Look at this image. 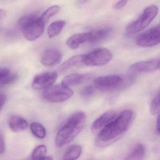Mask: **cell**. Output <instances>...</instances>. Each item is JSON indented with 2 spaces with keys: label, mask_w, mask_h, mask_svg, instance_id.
I'll return each instance as SVG.
<instances>
[{
  "label": "cell",
  "mask_w": 160,
  "mask_h": 160,
  "mask_svg": "<svg viewBox=\"0 0 160 160\" xmlns=\"http://www.w3.org/2000/svg\"><path fill=\"white\" fill-rule=\"evenodd\" d=\"M66 25L63 20H58L51 23L47 29V34L49 38H54L61 33Z\"/></svg>",
  "instance_id": "obj_19"
},
{
  "label": "cell",
  "mask_w": 160,
  "mask_h": 160,
  "mask_svg": "<svg viewBox=\"0 0 160 160\" xmlns=\"http://www.w3.org/2000/svg\"><path fill=\"white\" fill-rule=\"evenodd\" d=\"M124 83L123 78L118 75L103 76L94 79V86L102 91H111L119 88Z\"/></svg>",
  "instance_id": "obj_7"
},
{
  "label": "cell",
  "mask_w": 160,
  "mask_h": 160,
  "mask_svg": "<svg viewBox=\"0 0 160 160\" xmlns=\"http://www.w3.org/2000/svg\"><path fill=\"white\" fill-rule=\"evenodd\" d=\"M58 77L56 72H47L37 75L33 78L32 86L34 89H46L54 84Z\"/></svg>",
  "instance_id": "obj_10"
},
{
  "label": "cell",
  "mask_w": 160,
  "mask_h": 160,
  "mask_svg": "<svg viewBox=\"0 0 160 160\" xmlns=\"http://www.w3.org/2000/svg\"><path fill=\"white\" fill-rule=\"evenodd\" d=\"M127 0H120L114 4L113 8L116 10H121L127 4Z\"/></svg>",
  "instance_id": "obj_27"
},
{
  "label": "cell",
  "mask_w": 160,
  "mask_h": 160,
  "mask_svg": "<svg viewBox=\"0 0 160 160\" xmlns=\"http://www.w3.org/2000/svg\"><path fill=\"white\" fill-rule=\"evenodd\" d=\"M145 148L143 145L138 143L135 145L128 153L125 160H142L145 155Z\"/></svg>",
  "instance_id": "obj_18"
},
{
  "label": "cell",
  "mask_w": 160,
  "mask_h": 160,
  "mask_svg": "<svg viewBox=\"0 0 160 160\" xmlns=\"http://www.w3.org/2000/svg\"><path fill=\"white\" fill-rule=\"evenodd\" d=\"M30 129L33 135L39 138H44L46 135V130L41 123L33 122L31 124Z\"/></svg>",
  "instance_id": "obj_21"
},
{
  "label": "cell",
  "mask_w": 160,
  "mask_h": 160,
  "mask_svg": "<svg viewBox=\"0 0 160 160\" xmlns=\"http://www.w3.org/2000/svg\"><path fill=\"white\" fill-rule=\"evenodd\" d=\"M18 78V76L17 74L11 73L4 78L0 79V85L1 86H4L13 84Z\"/></svg>",
  "instance_id": "obj_25"
},
{
  "label": "cell",
  "mask_w": 160,
  "mask_h": 160,
  "mask_svg": "<svg viewBox=\"0 0 160 160\" xmlns=\"http://www.w3.org/2000/svg\"><path fill=\"white\" fill-rule=\"evenodd\" d=\"M158 7L152 5L147 7L135 21L129 24L126 29L129 34H135L144 30L156 17L158 13Z\"/></svg>",
  "instance_id": "obj_4"
},
{
  "label": "cell",
  "mask_w": 160,
  "mask_h": 160,
  "mask_svg": "<svg viewBox=\"0 0 160 160\" xmlns=\"http://www.w3.org/2000/svg\"><path fill=\"white\" fill-rule=\"evenodd\" d=\"M82 148L79 145H73L65 152L62 156L65 160H74L78 159L82 153Z\"/></svg>",
  "instance_id": "obj_20"
},
{
  "label": "cell",
  "mask_w": 160,
  "mask_h": 160,
  "mask_svg": "<svg viewBox=\"0 0 160 160\" xmlns=\"http://www.w3.org/2000/svg\"><path fill=\"white\" fill-rule=\"evenodd\" d=\"M95 86L88 85L84 87L80 92V94L82 97L85 98H89L92 96L95 90Z\"/></svg>",
  "instance_id": "obj_26"
},
{
  "label": "cell",
  "mask_w": 160,
  "mask_h": 160,
  "mask_svg": "<svg viewBox=\"0 0 160 160\" xmlns=\"http://www.w3.org/2000/svg\"><path fill=\"white\" fill-rule=\"evenodd\" d=\"M9 125L12 131L14 132H20L25 131L28 128V123L22 117L13 116L9 119Z\"/></svg>",
  "instance_id": "obj_16"
},
{
  "label": "cell",
  "mask_w": 160,
  "mask_h": 160,
  "mask_svg": "<svg viewBox=\"0 0 160 160\" xmlns=\"http://www.w3.org/2000/svg\"><path fill=\"white\" fill-rule=\"evenodd\" d=\"M159 69V59L139 62L132 64L128 70L129 75L140 73H148Z\"/></svg>",
  "instance_id": "obj_9"
},
{
  "label": "cell",
  "mask_w": 160,
  "mask_h": 160,
  "mask_svg": "<svg viewBox=\"0 0 160 160\" xmlns=\"http://www.w3.org/2000/svg\"><path fill=\"white\" fill-rule=\"evenodd\" d=\"M156 130L158 133H160V114H159L157 118V122H156Z\"/></svg>",
  "instance_id": "obj_31"
},
{
  "label": "cell",
  "mask_w": 160,
  "mask_h": 160,
  "mask_svg": "<svg viewBox=\"0 0 160 160\" xmlns=\"http://www.w3.org/2000/svg\"><path fill=\"white\" fill-rule=\"evenodd\" d=\"M47 148L45 145H41L36 147L32 153V158L33 160H43L46 156Z\"/></svg>",
  "instance_id": "obj_23"
},
{
  "label": "cell",
  "mask_w": 160,
  "mask_h": 160,
  "mask_svg": "<svg viewBox=\"0 0 160 160\" xmlns=\"http://www.w3.org/2000/svg\"><path fill=\"white\" fill-rule=\"evenodd\" d=\"M112 29L105 28L90 31V37L88 42L97 43L107 39L112 33Z\"/></svg>",
  "instance_id": "obj_13"
},
{
  "label": "cell",
  "mask_w": 160,
  "mask_h": 160,
  "mask_svg": "<svg viewBox=\"0 0 160 160\" xmlns=\"http://www.w3.org/2000/svg\"><path fill=\"white\" fill-rule=\"evenodd\" d=\"M86 121L84 112L78 111L72 114L58 132L55 140L56 146L62 148L72 141L82 131Z\"/></svg>",
  "instance_id": "obj_2"
},
{
  "label": "cell",
  "mask_w": 160,
  "mask_h": 160,
  "mask_svg": "<svg viewBox=\"0 0 160 160\" xmlns=\"http://www.w3.org/2000/svg\"><path fill=\"white\" fill-rule=\"evenodd\" d=\"M62 58V53L59 50L56 49H47L42 55L41 63L47 67L55 66L60 63Z\"/></svg>",
  "instance_id": "obj_12"
},
{
  "label": "cell",
  "mask_w": 160,
  "mask_h": 160,
  "mask_svg": "<svg viewBox=\"0 0 160 160\" xmlns=\"http://www.w3.org/2000/svg\"><path fill=\"white\" fill-rule=\"evenodd\" d=\"M137 45L143 48L151 47L160 43V25L143 32L138 37Z\"/></svg>",
  "instance_id": "obj_8"
},
{
  "label": "cell",
  "mask_w": 160,
  "mask_h": 160,
  "mask_svg": "<svg viewBox=\"0 0 160 160\" xmlns=\"http://www.w3.org/2000/svg\"><path fill=\"white\" fill-rule=\"evenodd\" d=\"M89 37V32L75 34L67 40L66 45L71 49H76L79 47L80 45L88 42Z\"/></svg>",
  "instance_id": "obj_14"
},
{
  "label": "cell",
  "mask_w": 160,
  "mask_h": 160,
  "mask_svg": "<svg viewBox=\"0 0 160 160\" xmlns=\"http://www.w3.org/2000/svg\"><path fill=\"white\" fill-rule=\"evenodd\" d=\"M45 24L39 13L24 16L18 21V26L23 36L28 41L33 42L42 36L44 32Z\"/></svg>",
  "instance_id": "obj_3"
},
{
  "label": "cell",
  "mask_w": 160,
  "mask_h": 160,
  "mask_svg": "<svg viewBox=\"0 0 160 160\" xmlns=\"http://www.w3.org/2000/svg\"><path fill=\"white\" fill-rule=\"evenodd\" d=\"M59 10V6L58 5H54L49 7L41 15V19L46 24L48 22L50 18L57 14Z\"/></svg>",
  "instance_id": "obj_22"
},
{
  "label": "cell",
  "mask_w": 160,
  "mask_h": 160,
  "mask_svg": "<svg viewBox=\"0 0 160 160\" xmlns=\"http://www.w3.org/2000/svg\"><path fill=\"white\" fill-rule=\"evenodd\" d=\"M159 68L160 69V58L159 59Z\"/></svg>",
  "instance_id": "obj_34"
},
{
  "label": "cell",
  "mask_w": 160,
  "mask_h": 160,
  "mask_svg": "<svg viewBox=\"0 0 160 160\" xmlns=\"http://www.w3.org/2000/svg\"><path fill=\"white\" fill-rule=\"evenodd\" d=\"M150 112L153 115L160 113V92L152 100L151 104Z\"/></svg>",
  "instance_id": "obj_24"
},
{
  "label": "cell",
  "mask_w": 160,
  "mask_h": 160,
  "mask_svg": "<svg viewBox=\"0 0 160 160\" xmlns=\"http://www.w3.org/2000/svg\"><path fill=\"white\" fill-rule=\"evenodd\" d=\"M5 143L4 138L2 134L0 136V154L1 155L4 153L5 151Z\"/></svg>",
  "instance_id": "obj_28"
},
{
  "label": "cell",
  "mask_w": 160,
  "mask_h": 160,
  "mask_svg": "<svg viewBox=\"0 0 160 160\" xmlns=\"http://www.w3.org/2000/svg\"><path fill=\"white\" fill-rule=\"evenodd\" d=\"M7 95L3 93L1 94V98H0V108L1 110L3 108V107L5 105V103L7 102Z\"/></svg>",
  "instance_id": "obj_30"
},
{
  "label": "cell",
  "mask_w": 160,
  "mask_h": 160,
  "mask_svg": "<svg viewBox=\"0 0 160 160\" xmlns=\"http://www.w3.org/2000/svg\"><path fill=\"white\" fill-rule=\"evenodd\" d=\"M83 65H84L83 63V55H76L70 58L62 63L59 68V71L60 72H64L71 69L80 67Z\"/></svg>",
  "instance_id": "obj_15"
},
{
  "label": "cell",
  "mask_w": 160,
  "mask_h": 160,
  "mask_svg": "<svg viewBox=\"0 0 160 160\" xmlns=\"http://www.w3.org/2000/svg\"><path fill=\"white\" fill-rule=\"evenodd\" d=\"M133 118L132 110H123L98 134L95 141L96 146L104 148L117 141L128 130Z\"/></svg>",
  "instance_id": "obj_1"
},
{
  "label": "cell",
  "mask_w": 160,
  "mask_h": 160,
  "mask_svg": "<svg viewBox=\"0 0 160 160\" xmlns=\"http://www.w3.org/2000/svg\"><path fill=\"white\" fill-rule=\"evenodd\" d=\"M74 92L70 88L64 85L52 86L44 91L43 97L45 100L51 103L63 102L73 95Z\"/></svg>",
  "instance_id": "obj_5"
},
{
  "label": "cell",
  "mask_w": 160,
  "mask_h": 160,
  "mask_svg": "<svg viewBox=\"0 0 160 160\" xmlns=\"http://www.w3.org/2000/svg\"><path fill=\"white\" fill-rule=\"evenodd\" d=\"M112 58V53L108 49L100 48L83 55V63L86 66H103L108 63Z\"/></svg>",
  "instance_id": "obj_6"
},
{
  "label": "cell",
  "mask_w": 160,
  "mask_h": 160,
  "mask_svg": "<svg viewBox=\"0 0 160 160\" xmlns=\"http://www.w3.org/2000/svg\"><path fill=\"white\" fill-rule=\"evenodd\" d=\"M84 75L79 73H72L66 76L62 81V84L70 88L80 85L85 79Z\"/></svg>",
  "instance_id": "obj_17"
},
{
  "label": "cell",
  "mask_w": 160,
  "mask_h": 160,
  "mask_svg": "<svg viewBox=\"0 0 160 160\" xmlns=\"http://www.w3.org/2000/svg\"><path fill=\"white\" fill-rule=\"evenodd\" d=\"M10 69L8 68H2L0 69V79L4 78L11 73Z\"/></svg>",
  "instance_id": "obj_29"
},
{
  "label": "cell",
  "mask_w": 160,
  "mask_h": 160,
  "mask_svg": "<svg viewBox=\"0 0 160 160\" xmlns=\"http://www.w3.org/2000/svg\"><path fill=\"white\" fill-rule=\"evenodd\" d=\"M5 12H4V11H2V9H1V11H0V15H1V18H2V17L3 16L5 15Z\"/></svg>",
  "instance_id": "obj_32"
},
{
  "label": "cell",
  "mask_w": 160,
  "mask_h": 160,
  "mask_svg": "<svg viewBox=\"0 0 160 160\" xmlns=\"http://www.w3.org/2000/svg\"><path fill=\"white\" fill-rule=\"evenodd\" d=\"M116 117L117 113L114 110L107 111L93 122L91 126L92 132L98 134Z\"/></svg>",
  "instance_id": "obj_11"
},
{
  "label": "cell",
  "mask_w": 160,
  "mask_h": 160,
  "mask_svg": "<svg viewBox=\"0 0 160 160\" xmlns=\"http://www.w3.org/2000/svg\"><path fill=\"white\" fill-rule=\"evenodd\" d=\"M78 2L80 3H84L85 2H87V1H88V0H78Z\"/></svg>",
  "instance_id": "obj_33"
}]
</instances>
